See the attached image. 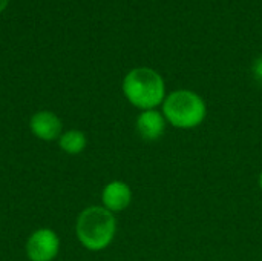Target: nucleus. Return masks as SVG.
Wrapping results in <instances>:
<instances>
[{
    "instance_id": "f257e3e1",
    "label": "nucleus",
    "mask_w": 262,
    "mask_h": 261,
    "mask_svg": "<svg viewBox=\"0 0 262 261\" xmlns=\"http://www.w3.org/2000/svg\"><path fill=\"white\" fill-rule=\"evenodd\" d=\"M121 89L127 102L141 111L157 109V106L163 105L167 95L161 74L146 66L129 71L123 78Z\"/></svg>"
},
{
    "instance_id": "1a4fd4ad",
    "label": "nucleus",
    "mask_w": 262,
    "mask_h": 261,
    "mask_svg": "<svg viewBox=\"0 0 262 261\" xmlns=\"http://www.w3.org/2000/svg\"><path fill=\"white\" fill-rule=\"evenodd\" d=\"M253 75H255V78L262 85V57H259L253 63Z\"/></svg>"
},
{
    "instance_id": "9d476101",
    "label": "nucleus",
    "mask_w": 262,
    "mask_h": 261,
    "mask_svg": "<svg viewBox=\"0 0 262 261\" xmlns=\"http://www.w3.org/2000/svg\"><path fill=\"white\" fill-rule=\"evenodd\" d=\"M8 3H9V0H0V12H3L6 9Z\"/></svg>"
},
{
    "instance_id": "f03ea898",
    "label": "nucleus",
    "mask_w": 262,
    "mask_h": 261,
    "mask_svg": "<svg viewBox=\"0 0 262 261\" xmlns=\"http://www.w3.org/2000/svg\"><path fill=\"white\" fill-rule=\"evenodd\" d=\"M75 232L78 242L92 252L106 249L115 238V215L103 206H89L80 212Z\"/></svg>"
},
{
    "instance_id": "20e7f679",
    "label": "nucleus",
    "mask_w": 262,
    "mask_h": 261,
    "mask_svg": "<svg viewBox=\"0 0 262 261\" xmlns=\"http://www.w3.org/2000/svg\"><path fill=\"white\" fill-rule=\"evenodd\" d=\"M60 251L58 235L48 228L37 229L26 242V255L31 261H52Z\"/></svg>"
},
{
    "instance_id": "423d86ee",
    "label": "nucleus",
    "mask_w": 262,
    "mask_h": 261,
    "mask_svg": "<svg viewBox=\"0 0 262 261\" xmlns=\"http://www.w3.org/2000/svg\"><path fill=\"white\" fill-rule=\"evenodd\" d=\"M101 202H103V208H106L112 214L121 212L126 208H129L132 202V191L127 183L121 180H114L103 188Z\"/></svg>"
},
{
    "instance_id": "6e6552de",
    "label": "nucleus",
    "mask_w": 262,
    "mask_h": 261,
    "mask_svg": "<svg viewBox=\"0 0 262 261\" xmlns=\"http://www.w3.org/2000/svg\"><path fill=\"white\" fill-rule=\"evenodd\" d=\"M58 145H60V149L63 152H66L69 155H77V154L84 151L88 140H86L84 132L77 131V129H71V131H66L60 135Z\"/></svg>"
},
{
    "instance_id": "39448f33",
    "label": "nucleus",
    "mask_w": 262,
    "mask_h": 261,
    "mask_svg": "<svg viewBox=\"0 0 262 261\" xmlns=\"http://www.w3.org/2000/svg\"><path fill=\"white\" fill-rule=\"evenodd\" d=\"M29 129L38 140L43 142H54L60 138V135L63 134L61 120L51 111L35 112L29 120Z\"/></svg>"
},
{
    "instance_id": "7ed1b4c3",
    "label": "nucleus",
    "mask_w": 262,
    "mask_h": 261,
    "mask_svg": "<svg viewBox=\"0 0 262 261\" xmlns=\"http://www.w3.org/2000/svg\"><path fill=\"white\" fill-rule=\"evenodd\" d=\"M161 106L166 122L177 129H195L207 115L204 98L190 89H177L167 94Z\"/></svg>"
},
{
    "instance_id": "0eeeda50",
    "label": "nucleus",
    "mask_w": 262,
    "mask_h": 261,
    "mask_svg": "<svg viewBox=\"0 0 262 261\" xmlns=\"http://www.w3.org/2000/svg\"><path fill=\"white\" fill-rule=\"evenodd\" d=\"M166 118L163 115V112L157 111V109H147V111H141L140 115L137 117V132L143 140L147 142H155L158 138H161V135L166 131Z\"/></svg>"
},
{
    "instance_id": "9b49d317",
    "label": "nucleus",
    "mask_w": 262,
    "mask_h": 261,
    "mask_svg": "<svg viewBox=\"0 0 262 261\" xmlns=\"http://www.w3.org/2000/svg\"><path fill=\"white\" fill-rule=\"evenodd\" d=\"M258 183H259V188H261V191H262V171H261V174H259V180H258Z\"/></svg>"
}]
</instances>
